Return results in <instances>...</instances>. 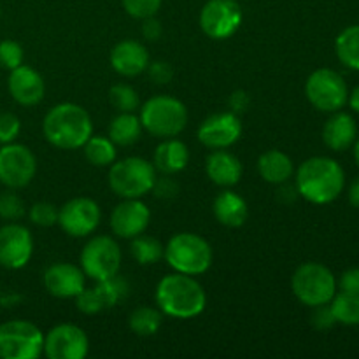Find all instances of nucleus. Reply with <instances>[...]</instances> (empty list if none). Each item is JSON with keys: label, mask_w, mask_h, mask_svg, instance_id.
Returning a JSON list of instances; mask_svg holds the SVG:
<instances>
[{"label": "nucleus", "mask_w": 359, "mask_h": 359, "mask_svg": "<svg viewBox=\"0 0 359 359\" xmlns=\"http://www.w3.org/2000/svg\"><path fill=\"white\" fill-rule=\"evenodd\" d=\"M298 195L316 205H326L340 196L346 186V174L340 163L328 156L305 160L297 170Z\"/></svg>", "instance_id": "1"}, {"label": "nucleus", "mask_w": 359, "mask_h": 359, "mask_svg": "<svg viewBox=\"0 0 359 359\" xmlns=\"http://www.w3.org/2000/svg\"><path fill=\"white\" fill-rule=\"evenodd\" d=\"M46 140L58 149H79L93 135L90 114L81 105L63 102L49 109L42 121Z\"/></svg>", "instance_id": "2"}, {"label": "nucleus", "mask_w": 359, "mask_h": 359, "mask_svg": "<svg viewBox=\"0 0 359 359\" xmlns=\"http://www.w3.org/2000/svg\"><path fill=\"white\" fill-rule=\"evenodd\" d=\"M156 304L168 318L191 319L205 311L207 294L198 280L175 272L158 283Z\"/></svg>", "instance_id": "3"}, {"label": "nucleus", "mask_w": 359, "mask_h": 359, "mask_svg": "<svg viewBox=\"0 0 359 359\" xmlns=\"http://www.w3.org/2000/svg\"><path fill=\"white\" fill-rule=\"evenodd\" d=\"M142 128L158 139L179 135L188 125V109L179 98L158 95L140 107Z\"/></svg>", "instance_id": "4"}, {"label": "nucleus", "mask_w": 359, "mask_h": 359, "mask_svg": "<svg viewBox=\"0 0 359 359\" xmlns=\"http://www.w3.org/2000/svg\"><path fill=\"white\" fill-rule=\"evenodd\" d=\"M168 265L179 273L200 276L212 265V248L203 237L189 231L174 235L163 252Z\"/></svg>", "instance_id": "5"}, {"label": "nucleus", "mask_w": 359, "mask_h": 359, "mask_svg": "<svg viewBox=\"0 0 359 359\" xmlns=\"http://www.w3.org/2000/svg\"><path fill=\"white\" fill-rule=\"evenodd\" d=\"M156 168L140 156L114 161L109 170V186L121 198H140L153 189Z\"/></svg>", "instance_id": "6"}, {"label": "nucleus", "mask_w": 359, "mask_h": 359, "mask_svg": "<svg viewBox=\"0 0 359 359\" xmlns=\"http://www.w3.org/2000/svg\"><path fill=\"white\" fill-rule=\"evenodd\" d=\"M291 290L302 304L314 309L332 302L337 294V279L328 266L309 262L294 270Z\"/></svg>", "instance_id": "7"}, {"label": "nucleus", "mask_w": 359, "mask_h": 359, "mask_svg": "<svg viewBox=\"0 0 359 359\" xmlns=\"http://www.w3.org/2000/svg\"><path fill=\"white\" fill-rule=\"evenodd\" d=\"M44 351V335L30 321H7L0 325V358L37 359Z\"/></svg>", "instance_id": "8"}, {"label": "nucleus", "mask_w": 359, "mask_h": 359, "mask_svg": "<svg viewBox=\"0 0 359 359\" xmlns=\"http://www.w3.org/2000/svg\"><path fill=\"white\" fill-rule=\"evenodd\" d=\"M305 95L309 102L321 112H337L347 104L349 90L337 70L318 69L305 83Z\"/></svg>", "instance_id": "9"}, {"label": "nucleus", "mask_w": 359, "mask_h": 359, "mask_svg": "<svg viewBox=\"0 0 359 359\" xmlns=\"http://www.w3.org/2000/svg\"><path fill=\"white\" fill-rule=\"evenodd\" d=\"M121 266V249L109 235L93 237L81 251V269L93 280H105L116 276Z\"/></svg>", "instance_id": "10"}, {"label": "nucleus", "mask_w": 359, "mask_h": 359, "mask_svg": "<svg viewBox=\"0 0 359 359\" xmlns=\"http://www.w3.org/2000/svg\"><path fill=\"white\" fill-rule=\"evenodd\" d=\"M37 172L35 154L23 144H4L0 147V182L9 189L25 188Z\"/></svg>", "instance_id": "11"}, {"label": "nucleus", "mask_w": 359, "mask_h": 359, "mask_svg": "<svg viewBox=\"0 0 359 359\" xmlns=\"http://www.w3.org/2000/svg\"><path fill=\"white\" fill-rule=\"evenodd\" d=\"M242 18L244 14L237 0H209L200 11V28L207 37L223 41L238 30Z\"/></svg>", "instance_id": "12"}, {"label": "nucleus", "mask_w": 359, "mask_h": 359, "mask_svg": "<svg viewBox=\"0 0 359 359\" xmlns=\"http://www.w3.org/2000/svg\"><path fill=\"white\" fill-rule=\"evenodd\" d=\"M100 207L88 196H79L63 203L58 209V224L70 237H88L100 224Z\"/></svg>", "instance_id": "13"}, {"label": "nucleus", "mask_w": 359, "mask_h": 359, "mask_svg": "<svg viewBox=\"0 0 359 359\" xmlns=\"http://www.w3.org/2000/svg\"><path fill=\"white\" fill-rule=\"evenodd\" d=\"M90 351V340L83 328L70 323L55 326L44 335V351L49 359H84Z\"/></svg>", "instance_id": "14"}, {"label": "nucleus", "mask_w": 359, "mask_h": 359, "mask_svg": "<svg viewBox=\"0 0 359 359\" xmlns=\"http://www.w3.org/2000/svg\"><path fill=\"white\" fill-rule=\"evenodd\" d=\"M34 255V238L28 228L16 221L0 228V266L7 270L23 269Z\"/></svg>", "instance_id": "15"}, {"label": "nucleus", "mask_w": 359, "mask_h": 359, "mask_svg": "<svg viewBox=\"0 0 359 359\" xmlns=\"http://www.w3.org/2000/svg\"><path fill=\"white\" fill-rule=\"evenodd\" d=\"M198 140L209 149H226L242 135V123L235 112H217L198 126Z\"/></svg>", "instance_id": "16"}, {"label": "nucleus", "mask_w": 359, "mask_h": 359, "mask_svg": "<svg viewBox=\"0 0 359 359\" xmlns=\"http://www.w3.org/2000/svg\"><path fill=\"white\" fill-rule=\"evenodd\" d=\"M151 223L149 207L139 198H125L114 207L111 214V230L119 238L132 241L137 235L144 233Z\"/></svg>", "instance_id": "17"}, {"label": "nucleus", "mask_w": 359, "mask_h": 359, "mask_svg": "<svg viewBox=\"0 0 359 359\" xmlns=\"http://www.w3.org/2000/svg\"><path fill=\"white\" fill-rule=\"evenodd\" d=\"M11 97L14 102L25 107H34L41 104L46 93V84L41 74L28 65H20L18 69L11 70L7 79Z\"/></svg>", "instance_id": "18"}, {"label": "nucleus", "mask_w": 359, "mask_h": 359, "mask_svg": "<svg viewBox=\"0 0 359 359\" xmlns=\"http://www.w3.org/2000/svg\"><path fill=\"white\" fill-rule=\"evenodd\" d=\"M86 276L72 263H55L44 272V286L56 298H76L84 290Z\"/></svg>", "instance_id": "19"}, {"label": "nucleus", "mask_w": 359, "mask_h": 359, "mask_svg": "<svg viewBox=\"0 0 359 359\" xmlns=\"http://www.w3.org/2000/svg\"><path fill=\"white\" fill-rule=\"evenodd\" d=\"M112 69L123 77H135L149 65V53L146 46L133 39H125L112 48L109 56Z\"/></svg>", "instance_id": "20"}, {"label": "nucleus", "mask_w": 359, "mask_h": 359, "mask_svg": "<svg viewBox=\"0 0 359 359\" xmlns=\"http://www.w3.org/2000/svg\"><path fill=\"white\" fill-rule=\"evenodd\" d=\"M205 172L214 184L221 188H231L242 177L241 160L226 149H214L205 160Z\"/></svg>", "instance_id": "21"}, {"label": "nucleus", "mask_w": 359, "mask_h": 359, "mask_svg": "<svg viewBox=\"0 0 359 359\" xmlns=\"http://www.w3.org/2000/svg\"><path fill=\"white\" fill-rule=\"evenodd\" d=\"M332 118L325 123L323 140L333 151H346L356 142L358 126L351 114L342 111L332 112Z\"/></svg>", "instance_id": "22"}, {"label": "nucleus", "mask_w": 359, "mask_h": 359, "mask_svg": "<svg viewBox=\"0 0 359 359\" xmlns=\"http://www.w3.org/2000/svg\"><path fill=\"white\" fill-rule=\"evenodd\" d=\"M189 161V149L184 142L177 140L175 137L165 139L154 151L153 165L161 174L174 175L184 170Z\"/></svg>", "instance_id": "23"}, {"label": "nucleus", "mask_w": 359, "mask_h": 359, "mask_svg": "<svg viewBox=\"0 0 359 359\" xmlns=\"http://www.w3.org/2000/svg\"><path fill=\"white\" fill-rule=\"evenodd\" d=\"M214 216L223 226L238 228L248 221L249 209L245 200L238 193L224 189L214 198Z\"/></svg>", "instance_id": "24"}, {"label": "nucleus", "mask_w": 359, "mask_h": 359, "mask_svg": "<svg viewBox=\"0 0 359 359\" xmlns=\"http://www.w3.org/2000/svg\"><path fill=\"white\" fill-rule=\"evenodd\" d=\"M258 172L263 181L270 184H283L293 177V160L284 151L270 149L258 158Z\"/></svg>", "instance_id": "25"}, {"label": "nucleus", "mask_w": 359, "mask_h": 359, "mask_svg": "<svg viewBox=\"0 0 359 359\" xmlns=\"http://www.w3.org/2000/svg\"><path fill=\"white\" fill-rule=\"evenodd\" d=\"M142 135V123L133 112H119L109 125V139L116 146H132Z\"/></svg>", "instance_id": "26"}, {"label": "nucleus", "mask_w": 359, "mask_h": 359, "mask_svg": "<svg viewBox=\"0 0 359 359\" xmlns=\"http://www.w3.org/2000/svg\"><path fill=\"white\" fill-rule=\"evenodd\" d=\"M337 58L347 69L359 70V25L344 28L335 41Z\"/></svg>", "instance_id": "27"}, {"label": "nucleus", "mask_w": 359, "mask_h": 359, "mask_svg": "<svg viewBox=\"0 0 359 359\" xmlns=\"http://www.w3.org/2000/svg\"><path fill=\"white\" fill-rule=\"evenodd\" d=\"M83 147L86 160L95 167H109L116 161V144L109 137L91 135Z\"/></svg>", "instance_id": "28"}, {"label": "nucleus", "mask_w": 359, "mask_h": 359, "mask_svg": "<svg viewBox=\"0 0 359 359\" xmlns=\"http://www.w3.org/2000/svg\"><path fill=\"white\" fill-rule=\"evenodd\" d=\"M130 252L139 265H154L163 258L165 248L158 238L140 233L132 238Z\"/></svg>", "instance_id": "29"}, {"label": "nucleus", "mask_w": 359, "mask_h": 359, "mask_svg": "<svg viewBox=\"0 0 359 359\" xmlns=\"http://www.w3.org/2000/svg\"><path fill=\"white\" fill-rule=\"evenodd\" d=\"M163 323V312L153 307H139L130 314L128 325L135 335L151 337L161 328Z\"/></svg>", "instance_id": "30"}, {"label": "nucleus", "mask_w": 359, "mask_h": 359, "mask_svg": "<svg viewBox=\"0 0 359 359\" xmlns=\"http://www.w3.org/2000/svg\"><path fill=\"white\" fill-rule=\"evenodd\" d=\"M330 309H332L337 323H342L347 326L359 325V294L340 291L339 294L332 298Z\"/></svg>", "instance_id": "31"}, {"label": "nucleus", "mask_w": 359, "mask_h": 359, "mask_svg": "<svg viewBox=\"0 0 359 359\" xmlns=\"http://www.w3.org/2000/svg\"><path fill=\"white\" fill-rule=\"evenodd\" d=\"M95 291L100 297L102 304L105 309L116 307L121 300H125L130 293V284L125 277H119L118 273L105 280H98V284L95 286Z\"/></svg>", "instance_id": "32"}, {"label": "nucleus", "mask_w": 359, "mask_h": 359, "mask_svg": "<svg viewBox=\"0 0 359 359\" xmlns=\"http://www.w3.org/2000/svg\"><path fill=\"white\" fill-rule=\"evenodd\" d=\"M109 100L119 112H135L139 107V95L130 84H114L109 90Z\"/></svg>", "instance_id": "33"}, {"label": "nucleus", "mask_w": 359, "mask_h": 359, "mask_svg": "<svg viewBox=\"0 0 359 359\" xmlns=\"http://www.w3.org/2000/svg\"><path fill=\"white\" fill-rule=\"evenodd\" d=\"M25 216V203L21 200V196L18 193H14L13 189L9 191H4L0 195V217L4 221H18L20 217Z\"/></svg>", "instance_id": "34"}, {"label": "nucleus", "mask_w": 359, "mask_h": 359, "mask_svg": "<svg viewBox=\"0 0 359 359\" xmlns=\"http://www.w3.org/2000/svg\"><path fill=\"white\" fill-rule=\"evenodd\" d=\"M30 221L37 226L49 228L58 223V209L49 202H37L30 207Z\"/></svg>", "instance_id": "35"}, {"label": "nucleus", "mask_w": 359, "mask_h": 359, "mask_svg": "<svg viewBox=\"0 0 359 359\" xmlns=\"http://www.w3.org/2000/svg\"><path fill=\"white\" fill-rule=\"evenodd\" d=\"M20 65H23V48L11 39L0 42V67L14 70Z\"/></svg>", "instance_id": "36"}, {"label": "nucleus", "mask_w": 359, "mask_h": 359, "mask_svg": "<svg viewBox=\"0 0 359 359\" xmlns=\"http://www.w3.org/2000/svg\"><path fill=\"white\" fill-rule=\"evenodd\" d=\"M123 7L135 20H146L158 13L161 0H123Z\"/></svg>", "instance_id": "37"}, {"label": "nucleus", "mask_w": 359, "mask_h": 359, "mask_svg": "<svg viewBox=\"0 0 359 359\" xmlns=\"http://www.w3.org/2000/svg\"><path fill=\"white\" fill-rule=\"evenodd\" d=\"M76 307H77V311H81L83 314H86V316L98 314V312H102L105 309L104 304H102L100 297H98V293L95 291V287H90V290H86V287H84V290L77 294Z\"/></svg>", "instance_id": "38"}, {"label": "nucleus", "mask_w": 359, "mask_h": 359, "mask_svg": "<svg viewBox=\"0 0 359 359\" xmlns=\"http://www.w3.org/2000/svg\"><path fill=\"white\" fill-rule=\"evenodd\" d=\"M21 132L20 118L13 112H4L0 114V144H11L16 140Z\"/></svg>", "instance_id": "39"}, {"label": "nucleus", "mask_w": 359, "mask_h": 359, "mask_svg": "<svg viewBox=\"0 0 359 359\" xmlns=\"http://www.w3.org/2000/svg\"><path fill=\"white\" fill-rule=\"evenodd\" d=\"M151 191H153L154 196H158V198L170 200V198H175V196L179 195V184H177V181H174V179H172V175L163 174V177H160V179L156 177V181H154L153 189H151Z\"/></svg>", "instance_id": "40"}, {"label": "nucleus", "mask_w": 359, "mask_h": 359, "mask_svg": "<svg viewBox=\"0 0 359 359\" xmlns=\"http://www.w3.org/2000/svg\"><path fill=\"white\" fill-rule=\"evenodd\" d=\"M146 70L149 72V79L156 84L170 83L172 76H174V70L167 62H153L147 65Z\"/></svg>", "instance_id": "41"}, {"label": "nucleus", "mask_w": 359, "mask_h": 359, "mask_svg": "<svg viewBox=\"0 0 359 359\" xmlns=\"http://www.w3.org/2000/svg\"><path fill=\"white\" fill-rule=\"evenodd\" d=\"M316 312L312 314V325L318 330L325 332V330H330L333 325H335V318H333V312L330 309V305H319V307H314Z\"/></svg>", "instance_id": "42"}, {"label": "nucleus", "mask_w": 359, "mask_h": 359, "mask_svg": "<svg viewBox=\"0 0 359 359\" xmlns=\"http://www.w3.org/2000/svg\"><path fill=\"white\" fill-rule=\"evenodd\" d=\"M340 290L346 293L359 294V269H349L340 276Z\"/></svg>", "instance_id": "43"}, {"label": "nucleus", "mask_w": 359, "mask_h": 359, "mask_svg": "<svg viewBox=\"0 0 359 359\" xmlns=\"http://www.w3.org/2000/svg\"><path fill=\"white\" fill-rule=\"evenodd\" d=\"M142 21H144L142 23L144 37H146L147 41H158V39L161 37V32H163V27H161L160 21H158L154 16L146 18V20Z\"/></svg>", "instance_id": "44"}, {"label": "nucleus", "mask_w": 359, "mask_h": 359, "mask_svg": "<svg viewBox=\"0 0 359 359\" xmlns=\"http://www.w3.org/2000/svg\"><path fill=\"white\" fill-rule=\"evenodd\" d=\"M279 186V189H277V200L279 202H283L284 205H290V203H293L294 200L298 198V189L294 184H287L286 182H283V184H277Z\"/></svg>", "instance_id": "45"}, {"label": "nucleus", "mask_w": 359, "mask_h": 359, "mask_svg": "<svg viewBox=\"0 0 359 359\" xmlns=\"http://www.w3.org/2000/svg\"><path fill=\"white\" fill-rule=\"evenodd\" d=\"M248 102L249 98L244 91H235V93L230 97V105L233 111H242V109H245Z\"/></svg>", "instance_id": "46"}, {"label": "nucleus", "mask_w": 359, "mask_h": 359, "mask_svg": "<svg viewBox=\"0 0 359 359\" xmlns=\"http://www.w3.org/2000/svg\"><path fill=\"white\" fill-rule=\"evenodd\" d=\"M349 202L351 205L359 209V177L353 181V184L349 186Z\"/></svg>", "instance_id": "47"}, {"label": "nucleus", "mask_w": 359, "mask_h": 359, "mask_svg": "<svg viewBox=\"0 0 359 359\" xmlns=\"http://www.w3.org/2000/svg\"><path fill=\"white\" fill-rule=\"evenodd\" d=\"M347 102H349L351 109H353L354 112H358L359 114V84L356 88H354L353 91L349 93V98H347Z\"/></svg>", "instance_id": "48"}, {"label": "nucleus", "mask_w": 359, "mask_h": 359, "mask_svg": "<svg viewBox=\"0 0 359 359\" xmlns=\"http://www.w3.org/2000/svg\"><path fill=\"white\" fill-rule=\"evenodd\" d=\"M354 160L359 165V137L356 139V142H354Z\"/></svg>", "instance_id": "49"}]
</instances>
